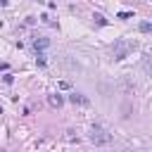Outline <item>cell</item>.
Returning a JSON list of instances; mask_svg holds the SVG:
<instances>
[{
  "label": "cell",
  "mask_w": 152,
  "mask_h": 152,
  "mask_svg": "<svg viewBox=\"0 0 152 152\" xmlns=\"http://www.w3.org/2000/svg\"><path fill=\"white\" fill-rule=\"evenodd\" d=\"M135 48H138L135 40H131V38H119V40L114 43V48H112V55H114V59H124V57H128Z\"/></svg>",
  "instance_id": "obj_1"
},
{
  "label": "cell",
  "mask_w": 152,
  "mask_h": 152,
  "mask_svg": "<svg viewBox=\"0 0 152 152\" xmlns=\"http://www.w3.org/2000/svg\"><path fill=\"white\" fill-rule=\"evenodd\" d=\"M90 142H93V145H109V142H112V135H109L104 128L95 126V128L90 131Z\"/></svg>",
  "instance_id": "obj_2"
},
{
  "label": "cell",
  "mask_w": 152,
  "mask_h": 152,
  "mask_svg": "<svg viewBox=\"0 0 152 152\" xmlns=\"http://www.w3.org/2000/svg\"><path fill=\"white\" fill-rule=\"evenodd\" d=\"M48 104L55 107V109H59V107L64 104V97H62L59 93H52V95H48Z\"/></svg>",
  "instance_id": "obj_3"
},
{
  "label": "cell",
  "mask_w": 152,
  "mask_h": 152,
  "mask_svg": "<svg viewBox=\"0 0 152 152\" xmlns=\"http://www.w3.org/2000/svg\"><path fill=\"white\" fill-rule=\"evenodd\" d=\"M69 100H71L74 104H81V107H88V104H90V100H88L86 95H81V93H74V95H69Z\"/></svg>",
  "instance_id": "obj_4"
},
{
  "label": "cell",
  "mask_w": 152,
  "mask_h": 152,
  "mask_svg": "<svg viewBox=\"0 0 152 152\" xmlns=\"http://www.w3.org/2000/svg\"><path fill=\"white\" fill-rule=\"evenodd\" d=\"M48 45H50V40H48V38H43V36H38V38L33 40V48H36V52H38V50H45Z\"/></svg>",
  "instance_id": "obj_5"
},
{
  "label": "cell",
  "mask_w": 152,
  "mask_h": 152,
  "mask_svg": "<svg viewBox=\"0 0 152 152\" xmlns=\"http://www.w3.org/2000/svg\"><path fill=\"white\" fill-rule=\"evenodd\" d=\"M142 69L152 76V57H145V59H142Z\"/></svg>",
  "instance_id": "obj_6"
},
{
  "label": "cell",
  "mask_w": 152,
  "mask_h": 152,
  "mask_svg": "<svg viewBox=\"0 0 152 152\" xmlns=\"http://www.w3.org/2000/svg\"><path fill=\"white\" fill-rule=\"evenodd\" d=\"M93 19H95V24H97V26H104V24H107V19H104L102 14H93Z\"/></svg>",
  "instance_id": "obj_7"
},
{
  "label": "cell",
  "mask_w": 152,
  "mask_h": 152,
  "mask_svg": "<svg viewBox=\"0 0 152 152\" xmlns=\"http://www.w3.org/2000/svg\"><path fill=\"white\" fill-rule=\"evenodd\" d=\"M140 31H142V33H150V31H152V24H150V21H142V24H140Z\"/></svg>",
  "instance_id": "obj_8"
},
{
  "label": "cell",
  "mask_w": 152,
  "mask_h": 152,
  "mask_svg": "<svg viewBox=\"0 0 152 152\" xmlns=\"http://www.w3.org/2000/svg\"><path fill=\"white\" fill-rule=\"evenodd\" d=\"M116 17H119V19H131V17H133V12H119Z\"/></svg>",
  "instance_id": "obj_9"
}]
</instances>
